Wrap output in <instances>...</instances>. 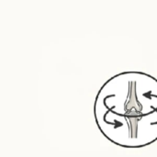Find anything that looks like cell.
I'll return each mask as SVG.
<instances>
[{"instance_id":"cell-1","label":"cell","mask_w":157,"mask_h":157,"mask_svg":"<svg viewBox=\"0 0 157 157\" xmlns=\"http://www.w3.org/2000/svg\"><path fill=\"white\" fill-rule=\"evenodd\" d=\"M94 118L102 135L126 149L157 142V79L141 72L113 76L98 90Z\"/></svg>"}]
</instances>
